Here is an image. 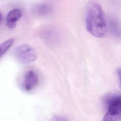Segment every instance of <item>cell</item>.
<instances>
[{"mask_svg":"<svg viewBox=\"0 0 121 121\" xmlns=\"http://www.w3.org/2000/svg\"><path fill=\"white\" fill-rule=\"evenodd\" d=\"M85 24L86 30L93 36L97 38L105 36L107 25L103 9L100 4L93 1L88 4Z\"/></svg>","mask_w":121,"mask_h":121,"instance_id":"cell-1","label":"cell"},{"mask_svg":"<svg viewBox=\"0 0 121 121\" xmlns=\"http://www.w3.org/2000/svg\"><path fill=\"white\" fill-rule=\"evenodd\" d=\"M104 102L106 111L102 121H121V95L109 94Z\"/></svg>","mask_w":121,"mask_h":121,"instance_id":"cell-2","label":"cell"},{"mask_svg":"<svg viewBox=\"0 0 121 121\" xmlns=\"http://www.w3.org/2000/svg\"><path fill=\"white\" fill-rule=\"evenodd\" d=\"M14 54L16 59L24 64L32 63L36 59L35 51L32 47L26 44H22L16 47Z\"/></svg>","mask_w":121,"mask_h":121,"instance_id":"cell-3","label":"cell"},{"mask_svg":"<svg viewBox=\"0 0 121 121\" xmlns=\"http://www.w3.org/2000/svg\"><path fill=\"white\" fill-rule=\"evenodd\" d=\"M39 82V78L37 72L33 69H29L24 73L21 86L24 91L31 92L36 88Z\"/></svg>","mask_w":121,"mask_h":121,"instance_id":"cell-4","label":"cell"},{"mask_svg":"<svg viewBox=\"0 0 121 121\" xmlns=\"http://www.w3.org/2000/svg\"><path fill=\"white\" fill-rule=\"evenodd\" d=\"M22 12L20 9H14L11 10L6 17V25L9 28L12 29L16 27L17 22L21 18Z\"/></svg>","mask_w":121,"mask_h":121,"instance_id":"cell-5","label":"cell"},{"mask_svg":"<svg viewBox=\"0 0 121 121\" xmlns=\"http://www.w3.org/2000/svg\"><path fill=\"white\" fill-rule=\"evenodd\" d=\"M32 11L36 16L44 17L51 13L52 8L48 4L39 3L33 6L32 8Z\"/></svg>","mask_w":121,"mask_h":121,"instance_id":"cell-6","label":"cell"},{"mask_svg":"<svg viewBox=\"0 0 121 121\" xmlns=\"http://www.w3.org/2000/svg\"><path fill=\"white\" fill-rule=\"evenodd\" d=\"M108 26L112 34L116 38L121 37V27L118 21L114 17H110L108 20Z\"/></svg>","mask_w":121,"mask_h":121,"instance_id":"cell-7","label":"cell"},{"mask_svg":"<svg viewBox=\"0 0 121 121\" xmlns=\"http://www.w3.org/2000/svg\"><path fill=\"white\" fill-rule=\"evenodd\" d=\"M54 31L52 29H46L43 32L42 36L43 39L49 43H53L56 41L57 35Z\"/></svg>","mask_w":121,"mask_h":121,"instance_id":"cell-8","label":"cell"},{"mask_svg":"<svg viewBox=\"0 0 121 121\" xmlns=\"http://www.w3.org/2000/svg\"><path fill=\"white\" fill-rule=\"evenodd\" d=\"M14 40L10 38L0 44V58L3 56L10 48Z\"/></svg>","mask_w":121,"mask_h":121,"instance_id":"cell-9","label":"cell"},{"mask_svg":"<svg viewBox=\"0 0 121 121\" xmlns=\"http://www.w3.org/2000/svg\"><path fill=\"white\" fill-rule=\"evenodd\" d=\"M49 121H67L65 118L59 116H56L53 117Z\"/></svg>","mask_w":121,"mask_h":121,"instance_id":"cell-10","label":"cell"},{"mask_svg":"<svg viewBox=\"0 0 121 121\" xmlns=\"http://www.w3.org/2000/svg\"><path fill=\"white\" fill-rule=\"evenodd\" d=\"M117 75H118V78H119V83H120V87L121 88V68L118 69H117Z\"/></svg>","mask_w":121,"mask_h":121,"instance_id":"cell-11","label":"cell"},{"mask_svg":"<svg viewBox=\"0 0 121 121\" xmlns=\"http://www.w3.org/2000/svg\"><path fill=\"white\" fill-rule=\"evenodd\" d=\"M2 18H3V17H2V14L1 13V12H0V24L1 23L2 20Z\"/></svg>","mask_w":121,"mask_h":121,"instance_id":"cell-12","label":"cell"}]
</instances>
